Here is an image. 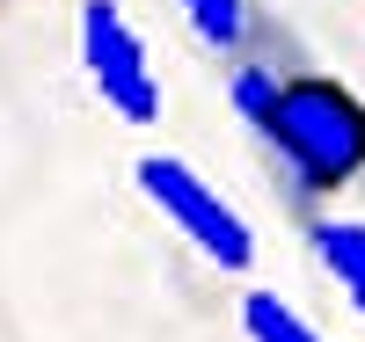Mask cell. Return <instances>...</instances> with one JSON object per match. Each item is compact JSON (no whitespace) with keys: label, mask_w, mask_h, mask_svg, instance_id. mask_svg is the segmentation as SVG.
<instances>
[{"label":"cell","mask_w":365,"mask_h":342,"mask_svg":"<svg viewBox=\"0 0 365 342\" xmlns=\"http://www.w3.org/2000/svg\"><path fill=\"white\" fill-rule=\"evenodd\" d=\"M220 73L292 219H314L336 197L365 204V95L322 66L314 44L278 8L256 0L249 37L234 58H220Z\"/></svg>","instance_id":"cell-1"},{"label":"cell","mask_w":365,"mask_h":342,"mask_svg":"<svg viewBox=\"0 0 365 342\" xmlns=\"http://www.w3.org/2000/svg\"><path fill=\"white\" fill-rule=\"evenodd\" d=\"M132 182H139V197L168 219V233H182L205 262H220V269H234V277L256 269V233H249V219H241V211L220 197V182H205L190 161H175V153H139V161H132Z\"/></svg>","instance_id":"cell-2"},{"label":"cell","mask_w":365,"mask_h":342,"mask_svg":"<svg viewBox=\"0 0 365 342\" xmlns=\"http://www.w3.org/2000/svg\"><path fill=\"white\" fill-rule=\"evenodd\" d=\"M182 22H190V37L212 51V58H234L241 37H249V15H256V0H175Z\"/></svg>","instance_id":"cell-5"},{"label":"cell","mask_w":365,"mask_h":342,"mask_svg":"<svg viewBox=\"0 0 365 342\" xmlns=\"http://www.w3.org/2000/svg\"><path fill=\"white\" fill-rule=\"evenodd\" d=\"M8 8H15V0H0V15H8Z\"/></svg>","instance_id":"cell-7"},{"label":"cell","mask_w":365,"mask_h":342,"mask_svg":"<svg viewBox=\"0 0 365 342\" xmlns=\"http://www.w3.org/2000/svg\"><path fill=\"white\" fill-rule=\"evenodd\" d=\"M299 233H307V255L336 277V292L365 321V219H329V211H314V219H299Z\"/></svg>","instance_id":"cell-4"},{"label":"cell","mask_w":365,"mask_h":342,"mask_svg":"<svg viewBox=\"0 0 365 342\" xmlns=\"http://www.w3.org/2000/svg\"><path fill=\"white\" fill-rule=\"evenodd\" d=\"M73 29H81V66H88V87L103 95V109L125 124H154L161 80H154V58H146V37L132 29V15L117 0H81Z\"/></svg>","instance_id":"cell-3"},{"label":"cell","mask_w":365,"mask_h":342,"mask_svg":"<svg viewBox=\"0 0 365 342\" xmlns=\"http://www.w3.org/2000/svg\"><path fill=\"white\" fill-rule=\"evenodd\" d=\"M241 335L249 342H329L299 306H285L278 292H241Z\"/></svg>","instance_id":"cell-6"}]
</instances>
